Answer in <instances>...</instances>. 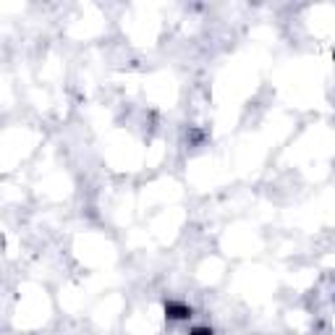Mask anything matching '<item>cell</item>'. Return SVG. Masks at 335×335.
Returning a JSON list of instances; mask_svg holds the SVG:
<instances>
[{"label": "cell", "instance_id": "6da1fadb", "mask_svg": "<svg viewBox=\"0 0 335 335\" xmlns=\"http://www.w3.org/2000/svg\"><path fill=\"white\" fill-rule=\"evenodd\" d=\"M191 335H212V330H194Z\"/></svg>", "mask_w": 335, "mask_h": 335}]
</instances>
